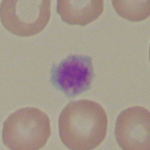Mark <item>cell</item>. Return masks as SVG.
Wrapping results in <instances>:
<instances>
[{"label": "cell", "instance_id": "5b68a950", "mask_svg": "<svg viewBox=\"0 0 150 150\" xmlns=\"http://www.w3.org/2000/svg\"><path fill=\"white\" fill-rule=\"evenodd\" d=\"M150 112L140 106L124 110L117 118L116 141L124 150H149L150 145Z\"/></svg>", "mask_w": 150, "mask_h": 150}, {"label": "cell", "instance_id": "277c9868", "mask_svg": "<svg viewBox=\"0 0 150 150\" xmlns=\"http://www.w3.org/2000/svg\"><path fill=\"white\" fill-rule=\"evenodd\" d=\"M93 75L91 57L71 55L53 67L50 81L65 96L74 97L89 90Z\"/></svg>", "mask_w": 150, "mask_h": 150}, {"label": "cell", "instance_id": "8992f818", "mask_svg": "<svg viewBox=\"0 0 150 150\" xmlns=\"http://www.w3.org/2000/svg\"><path fill=\"white\" fill-rule=\"evenodd\" d=\"M56 11L66 23L85 26L101 15L104 11V1L58 0Z\"/></svg>", "mask_w": 150, "mask_h": 150}, {"label": "cell", "instance_id": "7a4b0ae2", "mask_svg": "<svg viewBox=\"0 0 150 150\" xmlns=\"http://www.w3.org/2000/svg\"><path fill=\"white\" fill-rule=\"evenodd\" d=\"M51 134L50 119L41 110L25 108L15 111L3 125L2 140L13 150H36L45 146Z\"/></svg>", "mask_w": 150, "mask_h": 150}, {"label": "cell", "instance_id": "3957f363", "mask_svg": "<svg viewBox=\"0 0 150 150\" xmlns=\"http://www.w3.org/2000/svg\"><path fill=\"white\" fill-rule=\"evenodd\" d=\"M4 27L12 34L29 37L41 33L50 18V0H4L0 8Z\"/></svg>", "mask_w": 150, "mask_h": 150}, {"label": "cell", "instance_id": "6da1fadb", "mask_svg": "<svg viewBox=\"0 0 150 150\" xmlns=\"http://www.w3.org/2000/svg\"><path fill=\"white\" fill-rule=\"evenodd\" d=\"M107 130L106 111L90 100L71 101L59 118L60 139L69 149H96L104 141Z\"/></svg>", "mask_w": 150, "mask_h": 150}, {"label": "cell", "instance_id": "52a82bcc", "mask_svg": "<svg viewBox=\"0 0 150 150\" xmlns=\"http://www.w3.org/2000/svg\"><path fill=\"white\" fill-rule=\"evenodd\" d=\"M112 3L116 13L129 21L138 22L149 17L150 2L149 0H113Z\"/></svg>", "mask_w": 150, "mask_h": 150}]
</instances>
